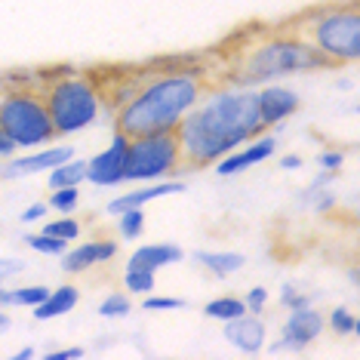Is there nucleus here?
Here are the masks:
<instances>
[{
  "mask_svg": "<svg viewBox=\"0 0 360 360\" xmlns=\"http://www.w3.org/2000/svg\"><path fill=\"white\" fill-rule=\"evenodd\" d=\"M117 256V240H105V237H96V240H84L77 247H68L62 252V271L65 274H84L89 268L108 265V262Z\"/></svg>",
  "mask_w": 360,
  "mask_h": 360,
  "instance_id": "nucleus-14",
  "label": "nucleus"
},
{
  "mask_svg": "<svg viewBox=\"0 0 360 360\" xmlns=\"http://www.w3.org/2000/svg\"><path fill=\"white\" fill-rule=\"evenodd\" d=\"M0 308H6V286L0 283Z\"/></svg>",
  "mask_w": 360,
  "mask_h": 360,
  "instance_id": "nucleus-41",
  "label": "nucleus"
},
{
  "mask_svg": "<svg viewBox=\"0 0 360 360\" xmlns=\"http://www.w3.org/2000/svg\"><path fill=\"white\" fill-rule=\"evenodd\" d=\"M317 50V56L330 65H354L360 59V10L357 0L326 4L290 25Z\"/></svg>",
  "mask_w": 360,
  "mask_h": 360,
  "instance_id": "nucleus-4",
  "label": "nucleus"
},
{
  "mask_svg": "<svg viewBox=\"0 0 360 360\" xmlns=\"http://www.w3.org/2000/svg\"><path fill=\"white\" fill-rule=\"evenodd\" d=\"M77 302H80V290L75 283H62V286H56V290L46 292V299L40 302V305H34L31 311H34V321H56V317H62V314H71V311L77 308Z\"/></svg>",
  "mask_w": 360,
  "mask_h": 360,
  "instance_id": "nucleus-17",
  "label": "nucleus"
},
{
  "mask_svg": "<svg viewBox=\"0 0 360 360\" xmlns=\"http://www.w3.org/2000/svg\"><path fill=\"white\" fill-rule=\"evenodd\" d=\"M25 243L28 250L40 252V256H56L59 259L65 250H68V240H62V237H53L46 231H37V234H25Z\"/></svg>",
  "mask_w": 360,
  "mask_h": 360,
  "instance_id": "nucleus-27",
  "label": "nucleus"
},
{
  "mask_svg": "<svg viewBox=\"0 0 360 360\" xmlns=\"http://www.w3.org/2000/svg\"><path fill=\"white\" fill-rule=\"evenodd\" d=\"M281 305L283 308H302V305H311V292L305 290H299V286H292V283H283L281 286Z\"/></svg>",
  "mask_w": 360,
  "mask_h": 360,
  "instance_id": "nucleus-31",
  "label": "nucleus"
},
{
  "mask_svg": "<svg viewBox=\"0 0 360 360\" xmlns=\"http://www.w3.org/2000/svg\"><path fill=\"white\" fill-rule=\"evenodd\" d=\"M335 179H339V173H326V169H321L314 179H311V185H321V188H330Z\"/></svg>",
  "mask_w": 360,
  "mask_h": 360,
  "instance_id": "nucleus-38",
  "label": "nucleus"
},
{
  "mask_svg": "<svg viewBox=\"0 0 360 360\" xmlns=\"http://www.w3.org/2000/svg\"><path fill=\"white\" fill-rule=\"evenodd\" d=\"M182 259H185V250L179 247V243L160 240V243H145V247L133 250V256L127 259V268H145V271L158 274L160 268L179 265Z\"/></svg>",
  "mask_w": 360,
  "mask_h": 360,
  "instance_id": "nucleus-16",
  "label": "nucleus"
},
{
  "mask_svg": "<svg viewBox=\"0 0 360 360\" xmlns=\"http://www.w3.org/2000/svg\"><path fill=\"white\" fill-rule=\"evenodd\" d=\"M222 339L231 345L234 351H240V354H262L268 345V326L262 321L259 314H240L234 317V321H225L222 323Z\"/></svg>",
  "mask_w": 360,
  "mask_h": 360,
  "instance_id": "nucleus-13",
  "label": "nucleus"
},
{
  "mask_svg": "<svg viewBox=\"0 0 360 360\" xmlns=\"http://www.w3.org/2000/svg\"><path fill=\"white\" fill-rule=\"evenodd\" d=\"M129 311H133V299H129L127 290H120V292L114 290L99 302V317H105V321H120Z\"/></svg>",
  "mask_w": 360,
  "mask_h": 360,
  "instance_id": "nucleus-23",
  "label": "nucleus"
},
{
  "mask_svg": "<svg viewBox=\"0 0 360 360\" xmlns=\"http://www.w3.org/2000/svg\"><path fill=\"white\" fill-rule=\"evenodd\" d=\"M56 136H77L99 120L105 89L89 75H59L40 86Z\"/></svg>",
  "mask_w": 360,
  "mask_h": 360,
  "instance_id": "nucleus-5",
  "label": "nucleus"
},
{
  "mask_svg": "<svg viewBox=\"0 0 360 360\" xmlns=\"http://www.w3.org/2000/svg\"><path fill=\"white\" fill-rule=\"evenodd\" d=\"M194 262L212 277H231L247 265V256L234 250H200V252H194Z\"/></svg>",
  "mask_w": 360,
  "mask_h": 360,
  "instance_id": "nucleus-18",
  "label": "nucleus"
},
{
  "mask_svg": "<svg viewBox=\"0 0 360 360\" xmlns=\"http://www.w3.org/2000/svg\"><path fill=\"white\" fill-rule=\"evenodd\" d=\"M323 330H326L323 311H317L314 305H302V308H292L290 317L283 321L281 339L290 345V351H305L321 339Z\"/></svg>",
  "mask_w": 360,
  "mask_h": 360,
  "instance_id": "nucleus-12",
  "label": "nucleus"
},
{
  "mask_svg": "<svg viewBox=\"0 0 360 360\" xmlns=\"http://www.w3.org/2000/svg\"><path fill=\"white\" fill-rule=\"evenodd\" d=\"M274 151H277V136L265 129L262 136L250 139L247 145H240V148H234L231 154H225V158L216 160L212 167H216V176L231 179V176L247 173V169L256 167V163H265L268 158H274Z\"/></svg>",
  "mask_w": 360,
  "mask_h": 360,
  "instance_id": "nucleus-11",
  "label": "nucleus"
},
{
  "mask_svg": "<svg viewBox=\"0 0 360 360\" xmlns=\"http://www.w3.org/2000/svg\"><path fill=\"white\" fill-rule=\"evenodd\" d=\"M84 182H86V160L84 158H71L46 173V188H50V191H56V188H80Z\"/></svg>",
  "mask_w": 360,
  "mask_h": 360,
  "instance_id": "nucleus-19",
  "label": "nucleus"
},
{
  "mask_svg": "<svg viewBox=\"0 0 360 360\" xmlns=\"http://www.w3.org/2000/svg\"><path fill=\"white\" fill-rule=\"evenodd\" d=\"M342 163H345V151L342 148H326L317 154V167L326 173H342Z\"/></svg>",
  "mask_w": 360,
  "mask_h": 360,
  "instance_id": "nucleus-33",
  "label": "nucleus"
},
{
  "mask_svg": "<svg viewBox=\"0 0 360 360\" xmlns=\"http://www.w3.org/2000/svg\"><path fill=\"white\" fill-rule=\"evenodd\" d=\"M321 68H326V62L317 56L314 46L299 31L286 25V28L268 31L259 40L243 44L237 59L231 62L228 84L262 86V84H274V80L308 75V71H321Z\"/></svg>",
  "mask_w": 360,
  "mask_h": 360,
  "instance_id": "nucleus-3",
  "label": "nucleus"
},
{
  "mask_svg": "<svg viewBox=\"0 0 360 360\" xmlns=\"http://www.w3.org/2000/svg\"><path fill=\"white\" fill-rule=\"evenodd\" d=\"M268 302H271V296H268L265 286H252V290H247V296H243V305H247L250 314H265Z\"/></svg>",
  "mask_w": 360,
  "mask_h": 360,
  "instance_id": "nucleus-32",
  "label": "nucleus"
},
{
  "mask_svg": "<svg viewBox=\"0 0 360 360\" xmlns=\"http://www.w3.org/2000/svg\"><path fill=\"white\" fill-rule=\"evenodd\" d=\"M50 212V207H46V200H37V203H31V207L22 210V222L25 225H37V222H44V216Z\"/></svg>",
  "mask_w": 360,
  "mask_h": 360,
  "instance_id": "nucleus-34",
  "label": "nucleus"
},
{
  "mask_svg": "<svg viewBox=\"0 0 360 360\" xmlns=\"http://www.w3.org/2000/svg\"><path fill=\"white\" fill-rule=\"evenodd\" d=\"M179 169H185V163H182V151H179L176 133L136 136L127 142L124 182H158V179H173Z\"/></svg>",
  "mask_w": 360,
  "mask_h": 360,
  "instance_id": "nucleus-7",
  "label": "nucleus"
},
{
  "mask_svg": "<svg viewBox=\"0 0 360 360\" xmlns=\"http://www.w3.org/2000/svg\"><path fill=\"white\" fill-rule=\"evenodd\" d=\"M10 326H13V317H10V314H6V311H4V308H0V335H4L6 330H10Z\"/></svg>",
  "mask_w": 360,
  "mask_h": 360,
  "instance_id": "nucleus-39",
  "label": "nucleus"
},
{
  "mask_svg": "<svg viewBox=\"0 0 360 360\" xmlns=\"http://www.w3.org/2000/svg\"><path fill=\"white\" fill-rule=\"evenodd\" d=\"M240 314H247V305H243L240 296H216L203 305V317L216 321V323L234 321V317H240Z\"/></svg>",
  "mask_w": 360,
  "mask_h": 360,
  "instance_id": "nucleus-20",
  "label": "nucleus"
},
{
  "mask_svg": "<svg viewBox=\"0 0 360 360\" xmlns=\"http://www.w3.org/2000/svg\"><path fill=\"white\" fill-rule=\"evenodd\" d=\"M44 231L53 234V237H62V240H77L80 237V222L75 219V212H68V216H59V219L44 222Z\"/></svg>",
  "mask_w": 360,
  "mask_h": 360,
  "instance_id": "nucleus-29",
  "label": "nucleus"
},
{
  "mask_svg": "<svg viewBox=\"0 0 360 360\" xmlns=\"http://www.w3.org/2000/svg\"><path fill=\"white\" fill-rule=\"evenodd\" d=\"M46 207L56 210L59 216H68V212H77L80 207V188H56L46 200Z\"/></svg>",
  "mask_w": 360,
  "mask_h": 360,
  "instance_id": "nucleus-28",
  "label": "nucleus"
},
{
  "mask_svg": "<svg viewBox=\"0 0 360 360\" xmlns=\"http://www.w3.org/2000/svg\"><path fill=\"white\" fill-rule=\"evenodd\" d=\"M86 351L84 348H59V351H46L44 360H80Z\"/></svg>",
  "mask_w": 360,
  "mask_h": 360,
  "instance_id": "nucleus-36",
  "label": "nucleus"
},
{
  "mask_svg": "<svg viewBox=\"0 0 360 360\" xmlns=\"http://www.w3.org/2000/svg\"><path fill=\"white\" fill-rule=\"evenodd\" d=\"M158 286V277L154 271H145V268H127L124 271V290L129 296H148Z\"/></svg>",
  "mask_w": 360,
  "mask_h": 360,
  "instance_id": "nucleus-25",
  "label": "nucleus"
},
{
  "mask_svg": "<svg viewBox=\"0 0 360 360\" xmlns=\"http://www.w3.org/2000/svg\"><path fill=\"white\" fill-rule=\"evenodd\" d=\"M323 321L326 326L339 335V339H345V335H357L360 333V321H357V314L351 308L345 305H339V308H333L330 314H323Z\"/></svg>",
  "mask_w": 360,
  "mask_h": 360,
  "instance_id": "nucleus-22",
  "label": "nucleus"
},
{
  "mask_svg": "<svg viewBox=\"0 0 360 360\" xmlns=\"http://www.w3.org/2000/svg\"><path fill=\"white\" fill-rule=\"evenodd\" d=\"M0 133H4L15 148H44L53 145L56 129L46 114V102L40 89L31 86H13L0 93Z\"/></svg>",
  "mask_w": 360,
  "mask_h": 360,
  "instance_id": "nucleus-6",
  "label": "nucleus"
},
{
  "mask_svg": "<svg viewBox=\"0 0 360 360\" xmlns=\"http://www.w3.org/2000/svg\"><path fill=\"white\" fill-rule=\"evenodd\" d=\"M142 308L145 311H182L185 308V299H176V296H142Z\"/></svg>",
  "mask_w": 360,
  "mask_h": 360,
  "instance_id": "nucleus-30",
  "label": "nucleus"
},
{
  "mask_svg": "<svg viewBox=\"0 0 360 360\" xmlns=\"http://www.w3.org/2000/svg\"><path fill=\"white\" fill-rule=\"evenodd\" d=\"M265 133L259 120L256 89L237 84H212L176 127L185 169H203L225 154Z\"/></svg>",
  "mask_w": 360,
  "mask_h": 360,
  "instance_id": "nucleus-1",
  "label": "nucleus"
},
{
  "mask_svg": "<svg viewBox=\"0 0 360 360\" xmlns=\"http://www.w3.org/2000/svg\"><path fill=\"white\" fill-rule=\"evenodd\" d=\"M299 203L305 210H314V212H330L335 207V191H330V188H321V185H308L305 191H302Z\"/></svg>",
  "mask_w": 360,
  "mask_h": 360,
  "instance_id": "nucleus-26",
  "label": "nucleus"
},
{
  "mask_svg": "<svg viewBox=\"0 0 360 360\" xmlns=\"http://www.w3.org/2000/svg\"><path fill=\"white\" fill-rule=\"evenodd\" d=\"M185 191V182L182 179H158V182H142V188H136V191H124L117 194L114 200H108V210L111 216H117V212L124 210H133V207H145V203L151 200H160V198H169V194H182Z\"/></svg>",
  "mask_w": 360,
  "mask_h": 360,
  "instance_id": "nucleus-15",
  "label": "nucleus"
},
{
  "mask_svg": "<svg viewBox=\"0 0 360 360\" xmlns=\"http://www.w3.org/2000/svg\"><path fill=\"white\" fill-rule=\"evenodd\" d=\"M203 71L194 68H176V71H158L145 77L127 102L114 111V129L124 136H151V133H176L182 117L198 105V99L207 89Z\"/></svg>",
  "mask_w": 360,
  "mask_h": 360,
  "instance_id": "nucleus-2",
  "label": "nucleus"
},
{
  "mask_svg": "<svg viewBox=\"0 0 360 360\" xmlns=\"http://www.w3.org/2000/svg\"><path fill=\"white\" fill-rule=\"evenodd\" d=\"M302 154H283L281 158V169H286V173H292V169H302Z\"/></svg>",
  "mask_w": 360,
  "mask_h": 360,
  "instance_id": "nucleus-37",
  "label": "nucleus"
},
{
  "mask_svg": "<svg viewBox=\"0 0 360 360\" xmlns=\"http://www.w3.org/2000/svg\"><path fill=\"white\" fill-rule=\"evenodd\" d=\"M75 158V148L71 145H44V148H34L25 158H6V163L0 167V179L13 182V179H28L37 173H50L53 167Z\"/></svg>",
  "mask_w": 360,
  "mask_h": 360,
  "instance_id": "nucleus-10",
  "label": "nucleus"
},
{
  "mask_svg": "<svg viewBox=\"0 0 360 360\" xmlns=\"http://www.w3.org/2000/svg\"><path fill=\"white\" fill-rule=\"evenodd\" d=\"M129 136H124L120 129H114V139L108 142V148H102L99 154L86 160V182L96 188H117L124 185V154H127Z\"/></svg>",
  "mask_w": 360,
  "mask_h": 360,
  "instance_id": "nucleus-9",
  "label": "nucleus"
},
{
  "mask_svg": "<svg viewBox=\"0 0 360 360\" xmlns=\"http://www.w3.org/2000/svg\"><path fill=\"white\" fill-rule=\"evenodd\" d=\"M22 271H25V262H19V259H0V283L10 281V277H15V274H22Z\"/></svg>",
  "mask_w": 360,
  "mask_h": 360,
  "instance_id": "nucleus-35",
  "label": "nucleus"
},
{
  "mask_svg": "<svg viewBox=\"0 0 360 360\" xmlns=\"http://www.w3.org/2000/svg\"><path fill=\"white\" fill-rule=\"evenodd\" d=\"M34 354H37L34 348H19V351H15V354H13V360H31Z\"/></svg>",
  "mask_w": 360,
  "mask_h": 360,
  "instance_id": "nucleus-40",
  "label": "nucleus"
},
{
  "mask_svg": "<svg viewBox=\"0 0 360 360\" xmlns=\"http://www.w3.org/2000/svg\"><path fill=\"white\" fill-rule=\"evenodd\" d=\"M256 89V108H259V120L265 124V129H283V124L299 111L302 96L292 86L283 84H262L252 86Z\"/></svg>",
  "mask_w": 360,
  "mask_h": 360,
  "instance_id": "nucleus-8",
  "label": "nucleus"
},
{
  "mask_svg": "<svg viewBox=\"0 0 360 360\" xmlns=\"http://www.w3.org/2000/svg\"><path fill=\"white\" fill-rule=\"evenodd\" d=\"M148 228V219H145V207H133V210H124L117 212V234L124 240H139Z\"/></svg>",
  "mask_w": 360,
  "mask_h": 360,
  "instance_id": "nucleus-21",
  "label": "nucleus"
},
{
  "mask_svg": "<svg viewBox=\"0 0 360 360\" xmlns=\"http://www.w3.org/2000/svg\"><path fill=\"white\" fill-rule=\"evenodd\" d=\"M46 286L44 283H28V286H15V290H6V305H19V308H34L46 299Z\"/></svg>",
  "mask_w": 360,
  "mask_h": 360,
  "instance_id": "nucleus-24",
  "label": "nucleus"
}]
</instances>
